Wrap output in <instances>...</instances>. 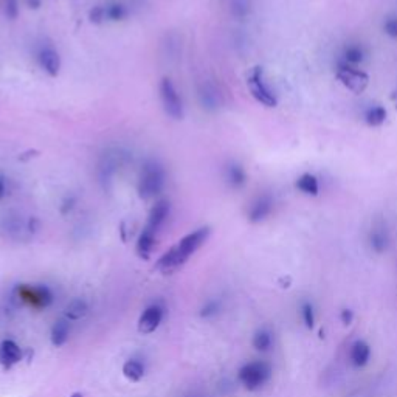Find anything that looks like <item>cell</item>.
<instances>
[{
  "label": "cell",
  "instance_id": "34",
  "mask_svg": "<svg viewBox=\"0 0 397 397\" xmlns=\"http://www.w3.org/2000/svg\"><path fill=\"white\" fill-rule=\"evenodd\" d=\"M5 197V182L0 179V200Z\"/></svg>",
  "mask_w": 397,
  "mask_h": 397
},
{
  "label": "cell",
  "instance_id": "27",
  "mask_svg": "<svg viewBox=\"0 0 397 397\" xmlns=\"http://www.w3.org/2000/svg\"><path fill=\"white\" fill-rule=\"evenodd\" d=\"M231 11L236 17H245L250 11L248 0H231Z\"/></svg>",
  "mask_w": 397,
  "mask_h": 397
},
{
  "label": "cell",
  "instance_id": "26",
  "mask_svg": "<svg viewBox=\"0 0 397 397\" xmlns=\"http://www.w3.org/2000/svg\"><path fill=\"white\" fill-rule=\"evenodd\" d=\"M106 19L110 21H121L126 16V10L120 3H112L109 7H106Z\"/></svg>",
  "mask_w": 397,
  "mask_h": 397
},
{
  "label": "cell",
  "instance_id": "33",
  "mask_svg": "<svg viewBox=\"0 0 397 397\" xmlns=\"http://www.w3.org/2000/svg\"><path fill=\"white\" fill-rule=\"evenodd\" d=\"M27 3L32 8H39L40 7V0H27Z\"/></svg>",
  "mask_w": 397,
  "mask_h": 397
},
{
  "label": "cell",
  "instance_id": "7",
  "mask_svg": "<svg viewBox=\"0 0 397 397\" xmlns=\"http://www.w3.org/2000/svg\"><path fill=\"white\" fill-rule=\"evenodd\" d=\"M160 97H162V103L167 114L171 118H174V120H182L183 103L173 81L168 78L162 80V82H160Z\"/></svg>",
  "mask_w": 397,
  "mask_h": 397
},
{
  "label": "cell",
  "instance_id": "32",
  "mask_svg": "<svg viewBox=\"0 0 397 397\" xmlns=\"http://www.w3.org/2000/svg\"><path fill=\"white\" fill-rule=\"evenodd\" d=\"M352 318H354L352 311H349V309L341 311V322H343V323H345V324H351V323H352Z\"/></svg>",
  "mask_w": 397,
  "mask_h": 397
},
{
  "label": "cell",
  "instance_id": "13",
  "mask_svg": "<svg viewBox=\"0 0 397 397\" xmlns=\"http://www.w3.org/2000/svg\"><path fill=\"white\" fill-rule=\"evenodd\" d=\"M168 216H169V202H167V200H160V202L154 205V208L149 213L146 228H149L157 233L160 227H162L165 221L168 219Z\"/></svg>",
  "mask_w": 397,
  "mask_h": 397
},
{
  "label": "cell",
  "instance_id": "17",
  "mask_svg": "<svg viewBox=\"0 0 397 397\" xmlns=\"http://www.w3.org/2000/svg\"><path fill=\"white\" fill-rule=\"evenodd\" d=\"M295 187L300 193H303L306 195H312V197H317V195L320 194L318 179L311 173H306L303 176H300L295 182Z\"/></svg>",
  "mask_w": 397,
  "mask_h": 397
},
{
  "label": "cell",
  "instance_id": "21",
  "mask_svg": "<svg viewBox=\"0 0 397 397\" xmlns=\"http://www.w3.org/2000/svg\"><path fill=\"white\" fill-rule=\"evenodd\" d=\"M252 343H253V348L256 349V351L265 352L272 348V343H274V335H272L269 329L263 328V329H259V330H256V333H254Z\"/></svg>",
  "mask_w": 397,
  "mask_h": 397
},
{
  "label": "cell",
  "instance_id": "31",
  "mask_svg": "<svg viewBox=\"0 0 397 397\" xmlns=\"http://www.w3.org/2000/svg\"><path fill=\"white\" fill-rule=\"evenodd\" d=\"M17 13H19V5L17 0H7V14L11 19H16Z\"/></svg>",
  "mask_w": 397,
  "mask_h": 397
},
{
  "label": "cell",
  "instance_id": "11",
  "mask_svg": "<svg viewBox=\"0 0 397 397\" xmlns=\"http://www.w3.org/2000/svg\"><path fill=\"white\" fill-rule=\"evenodd\" d=\"M38 61L44 72L50 76H58L59 70H61V58H59L56 50H53L51 47H45V49L39 51Z\"/></svg>",
  "mask_w": 397,
  "mask_h": 397
},
{
  "label": "cell",
  "instance_id": "18",
  "mask_svg": "<svg viewBox=\"0 0 397 397\" xmlns=\"http://www.w3.org/2000/svg\"><path fill=\"white\" fill-rule=\"evenodd\" d=\"M145 372L146 368L145 365L141 363L140 360H135V359H130L128 361H124L123 365V376L128 378L130 382H140L141 378L145 377Z\"/></svg>",
  "mask_w": 397,
  "mask_h": 397
},
{
  "label": "cell",
  "instance_id": "2",
  "mask_svg": "<svg viewBox=\"0 0 397 397\" xmlns=\"http://www.w3.org/2000/svg\"><path fill=\"white\" fill-rule=\"evenodd\" d=\"M239 382L248 391H258L270 381L272 366L267 361L254 360L248 361L239 370Z\"/></svg>",
  "mask_w": 397,
  "mask_h": 397
},
{
  "label": "cell",
  "instance_id": "30",
  "mask_svg": "<svg viewBox=\"0 0 397 397\" xmlns=\"http://www.w3.org/2000/svg\"><path fill=\"white\" fill-rule=\"evenodd\" d=\"M92 22H103L106 19V10L104 7H95L91 13Z\"/></svg>",
  "mask_w": 397,
  "mask_h": 397
},
{
  "label": "cell",
  "instance_id": "10",
  "mask_svg": "<svg viewBox=\"0 0 397 397\" xmlns=\"http://www.w3.org/2000/svg\"><path fill=\"white\" fill-rule=\"evenodd\" d=\"M22 360V349L13 340H3L0 343V365L5 370H11Z\"/></svg>",
  "mask_w": 397,
  "mask_h": 397
},
{
  "label": "cell",
  "instance_id": "6",
  "mask_svg": "<svg viewBox=\"0 0 397 397\" xmlns=\"http://www.w3.org/2000/svg\"><path fill=\"white\" fill-rule=\"evenodd\" d=\"M16 295L34 309H45L53 303V293L47 286H19Z\"/></svg>",
  "mask_w": 397,
  "mask_h": 397
},
{
  "label": "cell",
  "instance_id": "28",
  "mask_svg": "<svg viewBox=\"0 0 397 397\" xmlns=\"http://www.w3.org/2000/svg\"><path fill=\"white\" fill-rule=\"evenodd\" d=\"M219 309H221V306H219L217 301H208V303L204 306L202 312H200V317H202V318L215 317V315H217Z\"/></svg>",
  "mask_w": 397,
  "mask_h": 397
},
{
  "label": "cell",
  "instance_id": "23",
  "mask_svg": "<svg viewBox=\"0 0 397 397\" xmlns=\"http://www.w3.org/2000/svg\"><path fill=\"white\" fill-rule=\"evenodd\" d=\"M387 109L382 108V106H374V108H370L365 114V123L371 128H378L387 121Z\"/></svg>",
  "mask_w": 397,
  "mask_h": 397
},
{
  "label": "cell",
  "instance_id": "12",
  "mask_svg": "<svg viewBox=\"0 0 397 397\" xmlns=\"http://www.w3.org/2000/svg\"><path fill=\"white\" fill-rule=\"evenodd\" d=\"M370 245L376 253L387 252L389 245V233L383 222H377L372 225L370 231Z\"/></svg>",
  "mask_w": 397,
  "mask_h": 397
},
{
  "label": "cell",
  "instance_id": "8",
  "mask_svg": "<svg viewBox=\"0 0 397 397\" xmlns=\"http://www.w3.org/2000/svg\"><path fill=\"white\" fill-rule=\"evenodd\" d=\"M163 317H165V307L162 304L154 303L149 307H146L139 320V333L143 335L156 333L158 326L163 322Z\"/></svg>",
  "mask_w": 397,
  "mask_h": 397
},
{
  "label": "cell",
  "instance_id": "1",
  "mask_svg": "<svg viewBox=\"0 0 397 397\" xmlns=\"http://www.w3.org/2000/svg\"><path fill=\"white\" fill-rule=\"evenodd\" d=\"M208 236H210L208 227H202L193 231V233L187 234L185 238L179 241V244L174 245L171 250H168L158 259V263L156 265L157 270H160L165 275H168L173 274L177 269H180L182 265L205 244Z\"/></svg>",
  "mask_w": 397,
  "mask_h": 397
},
{
  "label": "cell",
  "instance_id": "4",
  "mask_svg": "<svg viewBox=\"0 0 397 397\" xmlns=\"http://www.w3.org/2000/svg\"><path fill=\"white\" fill-rule=\"evenodd\" d=\"M335 76L348 91L354 93H361L370 84V76L365 73L363 70H360L355 65L348 64L345 61H340L335 69Z\"/></svg>",
  "mask_w": 397,
  "mask_h": 397
},
{
  "label": "cell",
  "instance_id": "25",
  "mask_svg": "<svg viewBox=\"0 0 397 397\" xmlns=\"http://www.w3.org/2000/svg\"><path fill=\"white\" fill-rule=\"evenodd\" d=\"M301 317H303L306 328L312 329L313 323H315V311H313V306L309 301H304V303L301 304Z\"/></svg>",
  "mask_w": 397,
  "mask_h": 397
},
{
  "label": "cell",
  "instance_id": "24",
  "mask_svg": "<svg viewBox=\"0 0 397 397\" xmlns=\"http://www.w3.org/2000/svg\"><path fill=\"white\" fill-rule=\"evenodd\" d=\"M200 101H202L204 108L206 109H216L219 106V92L215 86L204 84L202 91H200Z\"/></svg>",
  "mask_w": 397,
  "mask_h": 397
},
{
  "label": "cell",
  "instance_id": "19",
  "mask_svg": "<svg viewBox=\"0 0 397 397\" xmlns=\"http://www.w3.org/2000/svg\"><path fill=\"white\" fill-rule=\"evenodd\" d=\"M225 174H227V182L230 183V187L242 188L245 185L247 174H245V169L242 168L241 165L230 163L227 167V171H225Z\"/></svg>",
  "mask_w": 397,
  "mask_h": 397
},
{
  "label": "cell",
  "instance_id": "3",
  "mask_svg": "<svg viewBox=\"0 0 397 397\" xmlns=\"http://www.w3.org/2000/svg\"><path fill=\"white\" fill-rule=\"evenodd\" d=\"M165 187V171L157 162H147L140 174L139 194L143 199H151L160 194Z\"/></svg>",
  "mask_w": 397,
  "mask_h": 397
},
{
  "label": "cell",
  "instance_id": "20",
  "mask_svg": "<svg viewBox=\"0 0 397 397\" xmlns=\"http://www.w3.org/2000/svg\"><path fill=\"white\" fill-rule=\"evenodd\" d=\"M88 306L84 300H73L70 301L65 307V318L70 320V322H76V320H81L87 315Z\"/></svg>",
  "mask_w": 397,
  "mask_h": 397
},
{
  "label": "cell",
  "instance_id": "22",
  "mask_svg": "<svg viewBox=\"0 0 397 397\" xmlns=\"http://www.w3.org/2000/svg\"><path fill=\"white\" fill-rule=\"evenodd\" d=\"M341 61H345L351 65H355L357 67L359 64H361L365 61V50L361 45L357 44H351L345 47V50H343V59Z\"/></svg>",
  "mask_w": 397,
  "mask_h": 397
},
{
  "label": "cell",
  "instance_id": "9",
  "mask_svg": "<svg viewBox=\"0 0 397 397\" xmlns=\"http://www.w3.org/2000/svg\"><path fill=\"white\" fill-rule=\"evenodd\" d=\"M274 205L275 202L270 194L258 195L250 205V210H248V221L252 224H259L265 221V219L272 215V211H274Z\"/></svg>",
  "mask_w": 397,
  "mask_h": 397
},
{
  "label": "cell",
  "instance_id": "35",
  "mask_svg": "<svg viewBox=\"0 0 397 397\" xmlns=\"http://www.w3.org/2000/svg\"><path fill=\"white\" fill-rule=\"evenodd\" d=\"M70 397H84V396H82L81 393H75V394H72Z\"/></svg>",
  "mask_w": 397,
  "mask_h": 397
},
{
  "label": "cell",
  "instance_id": "15",
  "mask_svg": "<svg viewBox=\"0 0 397 397\" xmlns=\"http://www.w3.org/2000/svg\"><path fill=\"white\" fill-rule=\"evenodd\" d=\"M70 337V320L61 318L55 322L50 333V340L53 346H64Z\"/></svg>",
  "mask_w": 397,
  "mask_h": 397
},
{
  "label": "cell",
  "instance_id": "14",
  "mask_svg": "<svg viewBox=\"0 0 397 397\" xmlns=\"http://www.w3.org/2000/svg\"><path fill=\"white\" fill-rule=\"evenodd\" d=\"M349 357H351L352 365L355 368H363V366L368 365L370 357H371V348L366 341L359 340L355 341L351 346V352H349Z\"/></svg>",
  "mask_w": 397,
  "mask_h": 397
},
{
  "label": "cell",
  "instance_id": "5",
  "mask_svg": "<svg viewBox=\"0 0 397 397\" xmlns=\"http://www.w3.org/2000/svg\"><path fill=\"white\" fill-rule=\"evenodd\" d=\"M247 84H248V88H250L253 98L256 99L258 103L265 106V108H275V106L278 104L275 93L270 91V87L267 84H265L263 69L261 67L253 69V72L247 80Z\"/></svg>",
  "mask_w": 397,
  "mask_h": 397
},
{
  "label": "cell",
  "instance_id": "16",
  "mask_svg": "<svg viewBox=\"0 0 397 397\" xmlns=\"http://www.w3.org/2000/svg\"><path fill=\"white\" fill-rule=\"evenodd\" d=\"M156 234H157L156 231H152L149 228H145L141 231L140 238L137 241V253L140 258L149 259L154 247H156Z\"/></svg>",
  "mask_w": 397,
  "mask_h": 397
},
{
  "label": "cell",
  "instance_id": "29",
  "mask_svg": "<svg viewBox=\"0 0 397 397\" xmlns=\"http://www.w3.org/2000/svg\"><path fill=\"white\" fill-rule=\"evenodd\" d=\"M383 32L387 36L397 39V17H389L383 23Z\"/></svg>",
  "mask_w": 397,
  "mask_h": 397
}]
</instances>
